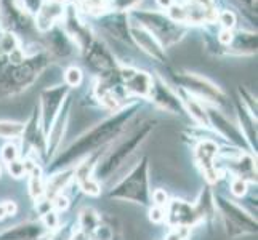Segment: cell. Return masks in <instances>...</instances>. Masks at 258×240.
<instances>
[{"instance_id":"18","label":"cell","mask_w":258,"mask_h":240,"mask_svg":"<svg viewBox=\"0 0 258 240\" xmlns=\"http://www.w3.org/2000/svg\"><path fill=\"white\" fill-rule=\"evenodd\" d=\"M64 5L56 2V0H50V2H43L40 10L35 13V26L40 32H50L55 26L64 18Z\"/></svg>"},{"instance_id":"44","label":"cell","mask_w":258,"mask_h":240,"mask_svg":"<svg viewBox=\"0 0 258 240\" xmlns=\"http://www.w3.org/2000/svg\"><path fill=\"white\" fill-rule=\"evenodd\" d=\"M0 175H2V168H0Z\"/></svg>"},{"instance_id":"15","label":"cell","mask_w":258,"mask_h":240,"mask_svg":"<svg viewBox=\"0 0 258 240\" xmlns=\"http://www.w3.org/2000/svg\"><path fill=\"white\" fill-rule=\"evenodd\" d=\"M85 53H87V56H85L87 66H90L96 72L111 74L112 70H115V67H117L111 50L106 47L101 40H93V43L85 50Z\"/></svg>"},{"instance_id":"7","label":"cell","mask_w":258,"mask_h":240,"mask_svg":"<svg viewBox=\"0 0 258 240\" xmlns=\"http://www.w3.org/2000/svg\"><path fill=\"white\" fill-rule=\"evenodd\" d=\"M69 87L68 85H56L47 87L40 93V106H39V117H40V128L43 135L48 136V133L55 123L56 117L61 112V108L68 100Z\"/></svg>"},{"instance_id":"31","label":"cell","mask_w":258,"mask_h":240,"mask_svg":"<svg viewBox=\"0 0 258 240\" xmlns=\"http://www.w3.org/2000/svg\"><path fill=\"white\" fill-rule=\"evenodd\" d=\"M13 2L20 7V10L21 12H26V13H32L35 15L39 10H40V7L43 4V0H13Z\"/></svg>"},{"instance_id":"8","label":"cell","mask_w":258,"mask_h":240,"mask_svg":"<svg viewBox=\"0 0 258 240\" xmlns=\"http://www.w3.org/2000/svg\"><path fill=\"white\" fill-rule=\"evenodd\" d=\"M176 82L181 85L184 92H188L194 98H198L199 101L206 100L217 106H223L226 103V96L221 92V88L202 75L189 74V72L180 74L176 75Z\"/></svg>"},{"instance_id":"11","label":"cell","mask_w":258,"mask_h":240,"mask_svg":"<svg viewBox=\"0 0 258 240\" xmlns=\"http://www.w3.org/2000/svg\"><path fill=\"white\" fill-rule=\"evenodd\" d=\"M128 34H130L132 40L135 42V45L140 47L141 51H145L148 56L159 61V63H165V61H167L165 48L161 45V43H159V40L154 37L153 34L143 28V26H140L138 23L133 21L130 24Z\"/></svg>"},{"instance_id":"30","label":"cell","mask_w":258,"mask_h":240,"mask_svg":"<svg viewBox=\"0 0 258 240\" xmlns=\"http://www.w3.org/2000/svg\"><path fill=\"white\" fill-rule=\"evenodd\" d=\"M82 80H84V74H82V70L79 69L77 66H71L66 69V72H64V85H68L69 88H76L82 84Z\"/></svg>"},{"instance_id":"4","label":"cell","mask_w":258,"mask_h":240,"mask_svg":"<svg viewBox=\"0 0 258 240\" xmlns=\"http://www.w3.org/2000/svg\"><path fill=\"white\" fill-rule=\"evenodd\" d=\"M109 199L127 200L148 207L151 200L149 191V158L141 157L135 167L109 191Z\"/></svg>"},{"instance_id":"32","label":"cell","mask_w":258,"mask_h":240,"mask_svg":"<svg viewBox=\"0 0 258 240\" xmlns=\"http://www.w3.org/2000/svg\"><path fill=\"white\" fill-rule=\"evenodd\" d=\"M7 168H8V173H10L13 178H23L26 173H28V170H26V164L20 158H16V160H13V162L7 164Z\"/></svg>"},{"instance_id":"33","label":"cell","mask_w":258,"mask_h":240,"mask_svg":"<svg viewBox=\"0 0 258 240\" xmlns=\"http://www.w3.org/2000/svg\"><path fill=\"white\" fill-rule=\"evenodd\" d=\"M20 157V152H18V147L12 143H7L4 147H2V152H0V158L4 160L5 164H10L13 160H16Z\"/></svg>"},{"instance_id":"40","label":"cell","mask_w":258,"mask_h":240,"mask_svg":"<svg viewBox=\"0 0 258 240\" xmlns=\"http://www.w3.org/2000/svg\"><path fill=\"white\" fill-rule=\"evenodd\" d=\"M153 203L156 207H162L165 208L167 203H168V195L164 189H156L153 192Z\"/></svg>"},{"instance_id":"14","label":"cell","mask_w":258,"mask_h":240,"mask_svg":"<svg viewBox=\"0 0 258 240\" xmlns=\"http://www.w3.org/2000/svg\"><path fill=\"white\" fill-rule=\"evenodd\" d=\"M149 98L164 111L178 114V115L186 112L180 95L175 93L170 87L162 82V80H153V88H151Z\"/></svg>"},{"instance_id":"38","label":"cell","mask_w":258,"mask_h":240,"mask_svg":"<svg viewBox=\"0 0 258 240\" xmlns=\"http://www.w3.org/2000/svg\"><path fill=\"white\" fill-rule=\"evenodd\" d=\"M149 219L153 221V223H156V224L164 223V221H165V208L153 205L149 208Z\"/></svg>"},{"instance_id":"34","label":"cell","mask_w":258,"mask_h":240,"mask_svg":"<svg viewBox=\"0 0 258 240\" xmlns=\"http://www.w3.org/2000/svg\"><path fill=\"white\" fill-rule=\"evenodd\" d=\"M218 21L226 31H231L236 26V15L231 10H223L218 15Z\"/></svg>"},{"instance_id":"13","label":"cell","mask_w":258,"mask_h":240,"mask_svg":"<svg viewBox=\"0 0 258 240\" xmlns=\"http://www.w3.org/2000/svg\"><path fill=\"white\" fill-rule=\"evenodd\" d=\"M196 162L202 168L209 183L218 181L220 173L215 167V157L218 155V144L212 139H204L194 149Z\"/></svg>"},{"instance_id":"2","label":"cell","mask_w":258,"mask_h":240,"mask_svg":"<svg viewBox=\"0 0 258 240\" xmlns=\"http://www.w3.org/2000/svg\"><path fill=\"white\" fill-rule=\"evenodd\" d=\"M50 63V55L45 51L26 56L21 63L10 64L0 74V98L15 96L29 88Z\"/></svg>"},{"instance_id":"10","label":"cell","mask_w":258,"mask_h":240,"mask_svg":"<svg viewBox=\"0 0 258 240\" xmlns=\"http://www.w3.org/2000/svg\"><path fill=\"white\" fill-rule=\"evenodd\" d=\"M207 111V117H209V127H213L215 131L220 136H223L225 139L231 141L234 146L241 147V149H248L252 150L248 141L245 139V136L242 135V131L237 128V125H234L233 122L226 119V115L221 114L218 109L215 108H206Z\"/></svg>"},{"instance_id":"41","label":"cell","mask_w":258,"mask_h":240,"mask_svg":"<svg viewBox=\"0 0 258 240\" xmlns=\"http://www.w3.org/2000/svg\"><path fill=\"white\" fill-rule=\"evenodd\" d=\"M5 203V210H7V215L8 216H13L16 213V205L15 202H4Z\"/></svg>"},{"instance_id":"28","label":"cell","mask_w":258,"mask_h":240,"mask_svg":"<svg viewBox=\"0 0 258 240\" xmlns=\"http://www.w3.org/2000/svg\"><path fill=\"white\" fill-rule=\"evenodd\" d=\"M24 123L15 120H0V138L18 139L23 136Z\"/></svg>"},{"instance_id":"6","label":"cell","mask_w":258,"mask_h":240,"mask_svg":"<svg viewBox=\"0 0 258 240\" xmlns=\"http://www.w3.org/2000/svg\"><path fill=\"white\" fill-rule=\"evenodd\" d=\"M213 200H215V208L221 213L226 234L229 237L236 238L256 234V219L247 210L223 195H213Z\"/></svg>"},{"instance_id":"12","label":"cell","mask_w":258,"mask_h":240,"mask_svg":"<svg viewBox=\"0 0 258 240\" xmlns=\"http://www.w3.org/2000/svg\"><path fill=\"white\" fill-rule=\"evenodd\" d=\"M101 150L88 155V160H84L82 164H79L74 170L76 181L79 184V189H82V192L88 195H100L101 192V186L95 178V168L98 164V155H100Z\"/></svg>"},{"instance_id":"9","label":"cell","mask_w":258,"mask_h":240,"mask_svg":"<svg viewBox=\"0 0 258 240\" xmlns=\"http://www.w3.org/2000/svg\"><path fill=\"white\" fill-rule=\"evenodd\" d=\"M165 223L170 227H194L201 219L196 213L192 203L184 202L181 199L168 200L165 207Z\"/></svg>"},{"instance_id":"22","label":"cell","mask_w":258,"mask_h":240,"mask_svg":"<svg viewBox=\"0 0 258 240\" xmlns=\"http://www.w3.org/2000/svg\"><path fill=\"white\" fill-rule=\"evenodd\" d=\"M237 111H239V122H241L242 127L241 131L253 150L256 144V117L253 115V112H250L245 108V104H239Z\"/></svg>"},{"instance_id":"27","label":"cell","mask_w":258,"mask_h":240,"mask_svg":"<svg viewBox=\"0 0 258 240\" xmlns=\"http://www.w3.org/2000/svg\"><path fill=\"white\" fill-rule=\"evenodd\" d=\"M98 226H100V216H98V213L93 208H84L79 213V227H81V232L90 237L98 229Z\"/></svg>"},{"instance_id":"29","label":"cell","mask_w":258,"mask_h":240,"mask_svg":"<svg viewBox=\"0 0 258 240\" xmlns=\"http://www.w3.org/2000/svg\"><path fill=\"white\" fill-rule=\"evenodd\" d=\"M20 47V40L13 32H5L0 35V53L4 55H12V53Z\"/></svg>"},{"instance_id":"20","label":"cell","mask_w":258,"mask_h":240,"mask_svg":"<svg viewBox=\"0 0 258 240\" xmlns=\"http://www.w3.org/2000/svg\"><path fill=\"white\" fill-rule=\"evenodd\" d=\"M23 141L26 146H32L40 152L47 150V136L43 135V131L40 128V117H39V108H35L29 122L24 125L23 131Z\"/></svg>"},{"instance_id":"43","label":"cell","mask_w":258,"mask_h":240,"mask_svg":"<svg viewBox=\"0 0 258 240\" xmlns=\"http://www.w3.org/2000/svg\"><path fill=\"white\" fill-rule=\"evenodd\" d=\"M8 215H7V210H5V203H0V221L5 219Z\"/></svg>"},{"instance_id":"25","label":"cell","mask_w":258,"mask_h":240,"mask_svg":"<svg viewBox=\"0 0 258 240\" xmlns=\"http://www.w3.org/2000/svg\"><path fill=\"white\" fill-rule=\"evenodd\" d=\"M239 55H253L256 53V34L255 32H239L233 35V40L228 45Z\"/></svg>"},{"instance_id":"36","label":"cell","mask_w":258,"mask_h":240,"mask_svg":"<svg viewBox=\"0 0 258 240\" xmlns=\"http://www.w3.org/2000/svg\"><path fill=\"white\" fill-rule=\"evenodd\" d=\"M138 2L140 0H112L111 7L117 12H127V10H133Z\"/></svg>"},{"instance_id":"39","label":"cell","mask_w":258,"mask_h":240,"mask_svg":"<svg viewBox=\"0 0 258 240\" xmlns=\"http://www.w3.org/2000/svg\"><path fill=\"white\" fill-rule=\"evenodd\" d=\"M188 235H189L188 227H172V230L168 232L165 240H186Z\"/></svg>"},{"instance_id":"21","label":"cell","mask_w":258,"mask_h":240,"mask_svg":"<svg viewBox=\"0 0 258 240\" xmlns=\"http://www.w3.org/2000/svg\"><path fill=\"white\" fill-rule=\"evenodd\" d=\"M181 101L184 106V111L189 114V117L198 122L199 125L202 127H209V117H207V111H206V106L202 104V101H199L198 98H194L192 95H189L188 92L183 90V96Z\"/></svg>"},{"instance_id":"1","label":"cell","mask_w":258,"mask_h":240,"mask_svg":"<svg viewBox=\"0 0 258 240\" xmlns=\"http://www.w3.org/2000/svg\"><path fill=\"white\" fill-rule=\"evenodd\" d=\"M137 109H138L137 103L128 104L125 108L115 111V114L111 115L109 119L100 122L93 128L85 131L82 136H79V139H76L73 144L64 149V152H61L53 160L51 170L58 172L63 170V168H68L74 162H79V160L98 152L101 147L112 143L114 139H117V136L125 130V127L133 119Z\"/></svg>"},{"instance_id":"26","label":"cell","mask_w":258,"mask_h":240,"mask_svg":"<svg viewBox=\"0 0 258 240\" xmlns=\"http://www.w3.org/2000/svg\"><path fill=\"white\" fill-rule=\"evenodd\" d=\"M194 208H196V213H198V216L201 221H206L209 218L213 216V213H215V200H213V194L209 188H204L199 194L198 200L196 203H192Z\"/></svg>"},{"instance_id":"42","label":"cell","mask_w":258,"mask_h":240,"mask_svg":"<svg viewBox=\"0 0 258 240\" xmlns=\"http://www.w3.org/2000/svg\"><path fill=\"white\" fill-rule=\"evenodd\" d=\"M156 2H157L159 7L164 8V10H168V8L173 5V0H156Z\"/></svg>"},{"instance_id":"24","label":"cell","mask_w":258,"mask_h":240,"mask_svg":"<svg viewBox=\"0 0 258 240\" xmlns=\"http://www.w3.org/2000/svg\"><path fill=\"white\" fill-rule=\"evenodd\" d=\"M229 164H233L236 178H242L245 181H256V167L250 155L239 152L236 158H229Z\"/></svg>"},{"instance_id":"35","label":"cell","mask_w":258,"mask_h":240,"mask_svg":"<svg viewBox=\"0 0 258 240\" xmlns=\"http://www.w3.org/2000/svg\"><path fill=\"white\" fill-rule=\"evenodd\" d=\"M231 192H233L236 197H244L247 194V181L242 178H234L233 183H231Z\"/></svg>"},{"instance_id":"17","label":"cell","mask_w":258,"mask_h":240,"mask_svg":"<svg viewBox=\"0 0 258 240\" xmlns=\"http://www.w3.org/2000/svg\"><path fill=\"white\" fill-rule=\"evenodd\" d=\"M63 20H64V32L71 39V42L77 45L82 51H85L95 40L90 28L79 20L74 13H64Z\"/></svg>"},{"instance_id":"3","label":"cell","mask_w":258,"mask_h":240,"mask_svg":"<svg viewBox=\"0 0 258 240\" xmlns=\"http://www.w3.org/2000/svg\"><path fill=\"white\" fill-rule=\"evenodd\" d=\"M153 130H154V123L146 122L137 130H133L130 135L122 138L111 150H108V154L101 160H98L96 168H95V176H98L100 180H108V178L115 170H119V168L125 164V160L145 143Z\"/></svg>"},{"instance_id":"23","label":"cell","mask_w":258,"mask_h":240,"mask_svg":"<svg viewBox=\"0 0 258 240\" xmlns=\"http://www.w3.org/2000/svg\"><path fill=\"white\" fill-rule=\"evenodd\" d=\"M74 176V170L73 168H63V170H58L53 176H50L48 184L45 186V195L47 199L51 200L55 199L56 195H59L63 192V189L69 184L71 178Z\"/></svg>"},{"instance_id":"37","label":"cell","mask_w":258,"mask_h":240,"mask_svg":"<svg viewBox=\"0 0 258 240\" xmlns=\"http://www.w3.org/2000/svg\"><path fill=\"white\" fill-rule=\"evenodd\" d=\"M42 224L45 226L48 230L58 227V213L55 210H48L47 213H43V221Z\"/></svg>"},{"instance_id":"16","label":"cell","mask_w":258,"mask_h":240,"mask_svg":"<svg viewBox=\"0 0 258 240\" xmlns=\"http://www.w3.org/2000/svg\"><path fill=\"white\" fill-rule=\"evenodd\" d=\"M120 77L125 84V90L130 95L149 98L151 88H153V77H151L145 70H138L133 67H123L120 70Z\"/></svg>"},{"instance_id":"19","label":"cell","mask_w":258,"mask_h":240,"mask_svg":"<svg viewBox=\"0 0 258 240\" xmlns=\"http://www.w3.org/2000/svg\"><path fill=\"white\" fill-rule=\"evenodd\" d=\"M47 227L42 223L28 221V223L16 224L0 232V240H40L45 237Z\"/></svg>"},{"instance_id":"5","label":"cell","mask_w":258,"mask_h":240,"mask_svg":"<svg viewBox=\"0 0 258 240\" xmlns=\"http://www.w3.org/2000/svg\"><path fill=\"white\" fill-rule=\"evenodd\" d=\"M132 20H138L140 26H143L146 31H149L159 43L165 47H172L176 42H180L184 28L183 24H178L168 15L159 13V12H149V10H135L132 13Z\"/></svg>"}]
</instances>
